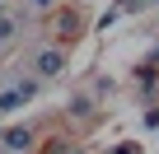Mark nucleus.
Segmentation results:
<instances>
[{
  "instance_id": "obj_1",
  "label": "nucleus",
  "mask_w": 159,
  "mask_h": 154,
  "mask_svg": "<svg viewBox=\"0 0 159 154\" xmlns=\"http://www.w3.org/2000/svg\"><path fill=\"white\" fill-rule=\"evenodd\" d=\"M28 65L42 75V80H52V75H61V70H66V47H38Z\"/></svg>"
},
{
  "instance_id": "obj_2",
  "label": "nucleus",
  "mask_w": 159,
  "mask_h": 154,
  "mask_svg": "<svg viewBox=\"0 0 159 154\" xmlns=\"http://www.w3.org/2000/svg\"><path fill=\"white\" fill-rule=\"evenodd\" d=\"M0 149H10V154L33 149V126H10V131H5V145H0Z\"/></svg>"
},
{
  "instance_id": "obj_3",
  "label": "nucleus",
  "mask_w": 159,
  "mask_h": 154,
  "mask_svg": "<svg viewBox=\"0 0 159 154\" xmlns=\"http://www.w3.org/2000/svg\"><path fill=\"white\" fill-rule=\"evenodd\" d=\"M136 84L150 94V89H159V61H140L136 65Z\"/></svg>"
},
{
  "instance_id": "obj_4",
  "label": "nucleus",
  "mask_w": 159,
  "mask_h": 154,
  "mask_svg": "<svg viewBox=\"0 0 159 154\" xmlns=\"http://www.w3.org/2000/svg\"><path fill=\"white\" fill-rule=\"evenodd\" d=\"M70 112H75V117H94V103H89V98H70Z\"/></svg>"
},
{
  "instance_id": "obj_5",
  "label": "nucleus",
  "mask_w": 159,
  "mask_h": 154,
  "mask_svg": "<svg viewBox=\"0 0 159 154\" xmlns=\"http://www.w3.org/2000/svg\"><path fill=\"white\" fill-rule=\"evenodd\" d=\"M14 28H19L14 19H0V42H10V37H14Z\"/></svg>"
},
{
  "instance_id": "obj_6",
  "label": "nucleus",
  "mask_w": 159,
  "mask_h": 154,
  "mask_svg": "<svg viewBox=\"0 0 159 154\" xmlns=\"http://www.w3.org/2000/svg\"><path fill=\"white\" fill-rule=\"evenodd\" d=\"M47 154H75V145H70V140H52V149H47Z\"/></svg>"
},
{
  "instance_id": "obj_7",
  "label": "nucleus",
  "mask_w": 159,
  "mask_h": 154,
  "mask_svg": "<svg viewBox=\"0 0 159 154\" xmlns=\"http://www.w3.org/2000/svg\"><path fill=\"white\" fill-rule=\"evenodd\" d=\"M112 154H140V149H136V145H117Z\"/></svg>"
},
{
  "instance_id": "obj_8",
  "label": "nucleus",
  "mask_w": 159,
  "mask_h": 154,
  "mask_svg": "<svg viewBox=\"0 0 159 154\" xmlns=\"http://www.w3.org/2000/svg\"><path fill=\"white\" fill-rule=\"evenodd\" d=\"M52 5H56V0H38V10H52Z\"/></svg>"
},
{
  "instance_id": "obj_9",
  "label": "nucleus",
  "mask_w": 159,
  "mask_h": 154,
  "mask_svg": "<svg viewBox=\"0 0 159 154\" xmlns=\"http://www.w3.org/2000/svg\"><path fill=\"white\" fill-rule=\"evenodd\" d=\"M145 5H159V0H145Z\"/></svg>"
},
{
  "instance_id": "obj_10",
  "label": "nucleus",
  "mask_w": 159,
  "mask_h": 154,
  "mask_svg": "<svg viewBox=\"0 0 159 154\" xmlns=\"http://www.w3.org/2000/svg\"><path fill=\"white\" fill-rule=\"evenodd\" d=\"M0 10H5V0H0Z\"/></svg>"
}]
</instances>
